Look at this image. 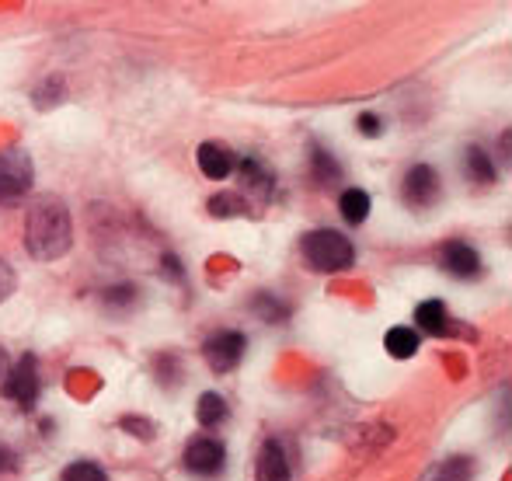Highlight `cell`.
<instances>
[{
  "label": "cell",
  "mask_w": 512,
  "mask_h": 481,
  "mask_svg": "<svg viewBox=\"0 0 512 481\" xmlns=\"http://www.w3.org/2000/svg\"><path fill=\"white\" fill-rule=\"evenodd\" d=\"M223 461H227V447H223L216 436H199L185 447V468L199 478H213L223 471Z\"/></svg>",
  "instance_id": "5b68a950"
},
{
  "label": "cell",
  "mask_w": 512,
  "mask_h": 481,
  "mask_svg": "<svg viewBox=\"0 0 512 481\" xmlns=\"http://www.w3.org/2000/svg\"><path fill=\"white\" fill-rule=\"evenodd\" d=\"M356 126H359V133H363V136H380V133H384V122L373 116V112H363V116L356 119Z\"/></svg>",
  "instance_id": "603a6c76"
},
{
  "label": "cell",
  "mask_w": 512,
  "mask_h": 481,
  "mask_svg": "<svg viewBox=\"0 0 512 481\" xmlns=\"http://www.w3.org/2000/svg\"><path fill=\"white\" fill-rule=\"evenodd\" d=\"M418 346H422L418 332H415V328H405V325L391 328V332H387V339H384V349L394 356V360H411V356L418 353Z\"/></svg>",
  "instance_id": "7c38bea8"
},
{
  "label": "cell",
  "mask_w": 512,
  "mask_h": 481,
  "mask_svg": "<svg viewBox=\"0 0 512 481\" xmlns=\"http://www.w3.org/2000/svg\"><path fill=\"white\" fill-rule=\"evenodd\" d=\"M415 321L425 335H436V339L450 335V314H446L443 300H422V304L415 307Z\"/></svg>",
  "instance_id": "8fae6325"
},
{
  "label": "cell",
  "mask_w": 512,
  "mask_h": 481,
  "mask_svg": "<svg viewBox=\"0 0 512 481\" xmlns=\"http://www.w3.org/2000/svg\"><path fill=\"white\" fill-rule=\"evenodd\" d=\"M35 182V168L28 150L11 147L0 154V203H14V199L28 196Z\"/></svg>",
  "instance_id": "3957f363"
},
{
  "label": "cell",
  "mask_w": 512,
  "mask_h": 481,
  "mask_svg": "<svg viewBox=\"0 0 512 481\" xmlns=\"http://www.w3.org/2000/svg\"><path fill=\"white\" fill-rule=\"evenodd\" d=\"M164 272H168L171 279H182V265H178L175 255H164Z\"/></svg>",
  "instance_id": "cb8c5ba5"
},
{
  "label": "cell",
  "mask_w": 512,
  "mask_h": 481,
  "mask_svg": "<svg viewBox=\"0 0 512 481\" xmlns=\"http://www.w3.org/2000/svg\"><path fill=\"white\" fill-rule=\"evenodd\" d=\"M14 286H18V276H14V269H11V265H7L4 258H0V304H4V300L11 297V293H14Z\"/></svg>",
  "instance_id": "7402d4cb"
},
{
  "label": "cell",
  "mask_w": 512,
  "mask_h": 481,
  "mask_svg": "<svg viewBox=\"0 0 512 481\" xmlns=\"http://www.w3.org/2000/svg\"><path fill=\"white\" fill-rule=\"evenodd\" d=\"M0 394H4L7 401H14L18 408H32L35 405V398H39V360H35L32 353L21 356V360L14 363V370L7 373Z\"/></svg>",
  "instance_id": "277c9868"
},
{
  "label": "cell",
  "mask_w": 512,
  "mask_h": 481,
  "mask_svg": "<svg viewBox=\"0 0 512 481\" xmlns=\"http://www.w3.org/2000/svg\"><path fill=\"white\" fill-rule=\"evenodd\" d=\"M244 346H248V339L241 332H216L203 342V356L216 373H230L241 363Z\"/></svg>",
  "instance_id": "8992f818"
},
{
  "label": "cell",
  "mask_w": 512,
  "mask_h": 481,
  "mask_svg": "<svg viewBox=\"0 0 512 481\" xmlns=\"http://www.w3.org/2000/svg\"><path fill=\"white\" fill-rule=\"evenodd\" d=\"M338 210H342L345 224H363L366 217H370V196H366L363 189H345L342 199H338Z\"/></svg>",
  "instance_id": "5bb4252c"
},
{
  "label": "cell",
  "mask_w": 512,
  "mask_h": 481,
  "mask_svg": "<svg viewBox=\"0 0 512 481\" xmlns=\"http://www.w3.org/2000/svg\"><path fill=\"white\" fill-rule=\"evenodd\" d=\"M206 210L213 213V217H241L244 210V199L237 196V192H220V196H213L206 203Z\"/></svg>",
  "instance_id": "e0dca14e"
},
{
  "label": "cell",
  "mask_w": 512,
  "mask_h": 481,
  "mask_svg": "<svg viewBox=\"0 0 512 481\" xmlns=\"http://www.w3.org/2000/svg\"><path fill=\"white\" fill-rule=\"evenodd\" d=\"M255 481H290V461H286L283 447H279L276 440H269L262 450H258Z\"/></svg>",
  "instance_id": "30bf717a"
},
{
  "label": "cell",
  "mask_w": 512,
  "mask_h": 481,
  "mask_svg": "<svg viewBox=\"0 0 512 481\" xmlns=\"http://www.w3.org/2000/svg\"><path fill=\"white\" fill-rule=\"evenodd\" d=\"M237 171H241L244 182H248L251 189L265 192V196L272 192V171L265 168V164H258L255 157H244V161H237Z\"/></svg>",
  "instance_id": "2e32d148"
},
{
  "label": "cell",
  "mask_w": 512,
  "mask_h": 481,
  "mask_svg": "<svg viewBox=\"0 0 512 481\" xmlns=\"http://www.w3.org/2000/svg\"><path fill=\"white\" fill-rule=\"evenodd\" d=\"M74 244V220L60 196H42L28 206L25 217V248L35 262H56Z\"/></svg>",
  "instance_id": "6da1fadb"
},
{
  "label": "cell",
  "mask_w": 512,
  "mask_h": 481,
  "mask_svg": "<svg viewBox=\"0 0 512 481\" xmlns=\"http://www.w3.org/2000/svg\"><path fill=\"white\" fill-rule=\"evenodd\" d=\"M60 481H108V475L98 464H91V461H77V464H70V468H63V475Z\"/></svg>",
  "instance_id": "ffe728a7"
},
{
  "label": "cell",
  "mask_w": 512,
  "mask_h": 481,
  "mask_svg": "<svg viewBox=\"0 0 512 481\" xmlns=\"http://www.w3.org/2000/svg\"><path fill=\"white\" fill-rule=\"evenodd\" d=\"M300 251H304L310 269H317V272H345V269H352V262H356L352 241L345 238L342 231H328V227H324V231L304 234Z\"/></svg>",
  "instance_id": "7a4b0ae2"
},
{
  "label": "cell",
  "mask_w": 512,
  "mask_h": 481,
  "mask_svg": "<svg viewBox=\"0 0 512 481\" xmlns=\"http://www.w3.org/2000/svg\"><path fill=\"white\" fill-rule=\"evenodd\" d=\"M464 164H467V175H471V182H478V185H492L495 182V164L481 147H467Z\"/></svg>",
  "instance_id": "9a60e30c"
},
{
  "label": "cell",
  "mask_w": 512,
  "mask_h": 481,
  "mask_svg": "<svg viewBox=\"0 0 512 481\" xmlns=\"http://www.w3.org/2000/svg\"><path fill=\"white\" fill-rule=\"evenodd\" d=\"M310 161H314V175L321 178L324 185H331V182H338V178H342V168H338V161L328 154V150H314V157H310Z\"/></svg>",
  "instance_id": "ac0fdd59"
},
{
  "label": "cell",
  "mask_w": 512,
  "mask_h": 481,
  "mask_svg": "<svg viewBox=\"0 0 512 481\" xmlns=\"http://www.w3.org/2000/svg\"><path fill=\"white\" fill-rule=\"evenodd\" d=\"M251 311L262 314L265 321H283L286 314H290V311H286V304H279L272 293H258V297L251 300Z\"/></svg>",
  "instance_id": "d6986e66"
},
{
  "label": "cell",
  "mask_w": 512,
  "mask_h": 481,
  "mask_svg": "<svg viewBox=\"0 0 512 481\" xmlns=\"http://www.w3.org/2000/svg\"><path fill=\"white\" fill-rule=\"evenodd\" d=\"M196 161L206 178H230L237 171V161H241V157H237L230 147H223V143H203Z\"/></svg>",
  "instance_id": "9c48e42d"
},
{
  "label": "cell",
  "mask_w": 512,
  "mask_h": 481,
  "mask_svg": "<svg viewBox=\"0 0 512 481\" xmlns=\"http://www.w3.org/2000/svg\"><path fill=\"white\" fill-rule=\"evenodd\" d=\"M14 464H18V457H14L7 447H0V471H11Z\"/></svg>",
  "instance_id": "d4e9b609"
},
{
  "label": "cell",
  "mask_w": 512,
  "mask_h": 481,
  "mask_svg": "<svg viewBox=\"0 0 512 481\" xmlns=\"http://www.w3.org/2000/svg\"><path fill=\"white\" fill-rule=\"evenodd\" d=\"M227 415H230V408H227V401H223L220 394H213V391L199 394V405H196L199 426L216 429V426H223V422H227Z\"/></svg>",
  "instance_id": "4fadbf2b"
},
{
  "label": "cell",
  "mask_w": 512,
  "mask_h": 481,
  "mask_svg": "<svg viewBox=\"0 0 512 481\" xmlns=\"http://www.w3.org/2000/svg\"><path fill=\"white\" fill-rule=\"evenodd\" d=\"M439 265L457 279H478L481 276V255L464 241H446L439 251Z\"/></svg>",
  "instance_id": "52a82bcc"
},
{
  "label": "cell",
  "mask_w": 512,
  "mask_h": 481,
  "mask_svg": "<svg viewBox=\"0 0 512 481\" xmlns=\"http://www.w3.org/2000/svg\"><path fill=\"white\" fill-rule=\"evenodd\" d=\"M405 199L411 206H429L439 199V175L432 164H415L405 175Z\"/></svg>",
  "instance_id": "ba28073f"
},
{
  "label": "cell",
  "mask_w": 512,
  "mask_h": 481,
  "mask_svg": "<svg viewBox=\"0 0 512 481\" xmlns=\"http://www.w3.org/2000/svg\"><path fill=\"white\" fill-rule=\"evenodd\" d=\"M119 426L126 429V433L140 436V440H150V436H154V422H147V419H136V415H129V419H122Z\"/></svg>",
  "instance_id": "44dd1931"
}]
</instances>
